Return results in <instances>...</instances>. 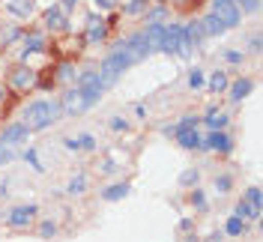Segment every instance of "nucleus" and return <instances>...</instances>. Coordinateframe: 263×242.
I'll return each instance as SVG.
<instances>
[{
	"mask_svg": "<svg viewBox=\"0 0 263 242\" xmlns=\"http://www.w3.org/2000/svg\"><path fill=\"white\" fill-rule=\"evenodd\" d=\"M60 102H51V99H36V102H30L27 108H24V126L30 132H42L48 129V126H54L57 123V117H60Z\"/></svg>",
	"mask_w": 263,
	"mask_h": 242,
	"instance_id": "obj_1",
	"label": "nucleus"
},
{
	"mask_svg": "<svg viewBox=\"0 0 263 242\" xmlns=\"http://www.w3.org/2000/svg\"><path fill=\"white\" fill-rule=\"evenodd\" d=\"M210 12H213L228 30L230 27H239V18H242L239 15V6H236L233 0H213V9H210Z\"/></svg>",
	"mask_w": 263,
	"mask_h": 242,
	"instance_id": "obj_2",
	"label": "nucleus"
},
{
	"mask_svg": "<svg viewBox=\"0 0 263 242\" xmlns=\"http://www.w3.org/2000/svg\"><path fill=\"white\" fill-rule=\"evenodd\" d=\"M36 212H39V207H36V203H21V207H15V210H9V215H6V225L15 227V230H24V227L36 218Z\"/></svg>",
	"mask_w": 263,
	"mask_h": 242,
	"instance_id": "obj_3",
	"label": "nucleus"
},
{
	"mask_svg": "<svg viewBox=\"0 0 263 242\" xmlns=\"http://www.w3.org/2000/svg\"><path fill=\"white\" fill-rule=\"evenodd\" d=\"M200 150H213V153H230L233 150V138L228 132H210L206 138H200Z\"/></svg>",
	"mask_w": 263,
	"mask_h": 242,
	"instance_id": "obj_4",
	"label": "nucleus"
},
{
	"mask_svg": "<svg viewBox=\"0 0 263 242\" xmlns=\"http://www.w3.org/2000/svg\"><path fill=\"white\" fill-rule=\"evenodd\" d=\"M126 54H129L132 63H141V60H147V57H149V48H147V39H144V30H141V33H132L129 39H126Z\"/></svg>",
	"mask_w": 263,
	"mask_h": 242,
	"instance_id": "obj_5",
	"label": "nucleus"
},
{
	"mask_svg": "<svg viewBox=\"0 0 263 242\" xmlns=\"http://www.w3.org/2000/svg\"><path fill=\"white\" fill-rule=\"evenodd\" d=\"M60 108H63L66 114H84L87 108H93V105H90V102L84 99V93L78 90V87H72V90H69V93L63 96V102H60Z\"/></svg>",
	"mask_w": 263,
	"mask_h": 242,
	"instance_id": "obj_6",
	"label": "nucleus"
},
{
	"mask_svg": "<svg viewBox=\"0 0 263 242\" xmlns=\"http://www.w3.org/2000/svg\"><path fill=\"white\" fill-rule=\"evenodd\" d=\"M27 135H30V129H27L24 123H12V126H6V129L0 132V144L15 146V144H21V141H27Z\"/></svg>",
	"mask_w": 263,
	"mask_h": 242,
	"instance_id": "obj_7",
	"label": "nucleus"
},
{
	"mask_svg": "<svg viewBox=\"0 0 263 242\" xmlns=\"http://www.w3.org/2000/svg\"><path fill=\"white\" fill-rule=\"evenodd\" d=\"M180 36H182V24H167L164 27V39H162V48L164 54H177V48H180Z\"/></svg>",
	"mask_w": 263,
	"mask_h": 242,
	"instance_id": "obj_8",
	"label": "nucleus"
},
{
	"mask_svg": "<svg viewBox=\"0 0 263 242\" xmlns=\"http://www.w3.org/2000/svg\"><path fill=\"white\" fill-rule=\"evenodd\" d=\"M164 27H167V24H162V21H156V24H147V30H144V39H147V48H149V54L162 48Z\"/></svg>",
	"mask_w": 263,
	"mask_h": 242,
	"instance_id": "obj_9",
	"label": "nucleus"
},
{
	"mask_svg": "<svg viewBox=\"0 0 263 242\" xmlns=\"http://www.w3.org/2000/svg\"><path fill=\"white\" fill-rule=\"evenodd\" d=\"M105 36H108L105 18H96V15L87 18V42H105Z\"/></svg>",
	"mask_w": 263,
	"mask_h": 242,
	"instance_id": "obj_10",
	"label": "nucleus"
},
{
	"mask_svg": "<svg viewBox=\"0 0 263 242\" xmlns=\"http://www.w3.org/2000/svg\"><path fill=\"white\" fill-rule=\"evenodd\" d=\"M228 90H230V99H233V102H242V99L251 96V90H254V81H251V78H239V81H233Z\"/></svg>",
	"mask_w": 263,
	"mask_h": 242,
	"instance_id": "obj_11",
	"label": "nucleus"
},
{
	"mask_svg": "<svg viewBox=\"0 0 263 242\" xmlns=\"http://www.w3.org/2000/svg\"><path fill=\"white\" fill-rule=\"evenodd\" d=\"M36 51H45V36L42 33H27L24 36V51H21V60H27Z\"/></svg>",
	"mask_w": 263,
	"mask_h": 242,
	"instance_id": "obj_12",
	"label": "nucleus"
},
{
	"mask_svg": "<svg viewBox=\"0 0 263 242\" xmlns=\"http://www.w3.org/2000/svg\"><path fill=\"white\" fill-rule=\"evenodd\" d=\"M197 24H200L203 36H221V33L228 30V27H224V24H221V21H218V18H215L213 12H210V15H203L200 21H197Z\"/></svg>",
	"mask_w": 263,
	"mask_h": 242,
	"instance_id": "obj_13",
	"label": "nucleus"
},
{
	"mask_svg": "<svg viewBox=\"0 0 263 242\" xmlns=\"http://www.w3.org/2000/svg\"><path fill=\"white\" fill-rule=\"evenodd\" d=\"M66 24H69V18H66V12L60 6H51L48 12H45V27H48V30H60Z\"/></svg>",
	"mask_w": 263,
	"mask_h": 242,
	"instance_id": "obj_14",
	"label": "nucleus"
},
{
	"mask_svg": "<svg viewBox=\"0 0 263 242\" xmlns=\"http://www.w3.org/2000/svg\"><path fill=\"white\" fill-rule=\"evenodd\" d=\"M12 87H18V90H24V87H33V84H36V75H33V69H24V66H21V69H15V72H12Z\"/></svg>",
	"mask_w": 263,
	"mask_h": 242,
	"instance_id": "obj_15",
	"label": "nucleus"
},
{
	"mask_svg": "<svg viewBox=\"0 0 263 242\" xmlns=\"http://www.w3.org/2000/svg\"><path fill=\"white\" fill-rule=\"evenodd\" d=\"M177 144H180L182 150H200V135H197V129L177 132Z\"/></svg>",
	"mask_w": 263,
	"mask_h": 242,
	"instance_id": "obj_16",
	"label": "nucleus"
},
{
	"mask_svg": "<svg viewBox=\"0 0 263 242\" xmlns=\"http://www.w3.org/2000/svg\"><path fill=\"white\" fill-rule=\"evenodd\" d=\"M197 126H200V117H195V114H185V117H182L180 123H177V126H164V135H177V132H185V129H197Z\"/></svg>",
	"mask_w": 263,
	"mask_h": 242,
	"instance_id": "obj_17",
	"label": "nucleus"
},
{
	"mask_svg": "<svg viewBox=\"0 0 263 242\" xmlns=\"http://www.w3.org/2000/svg\"><path fill=\"white\" fill-rule=\"evenodd\" d=\"M33 9H36L33 0H9V3H6V12H12V15H18V18H27Z\"/></svg>",
	"mask_w": 263,
	"mask_h": 242,
	"instance_id": "obj_18",
	"label": "nucleus"
},
{
	"mask_svg": "<svg viewBox=\"0 0 263 242\" xmlns=\"http://www.w3.org/2000/svg\"><path fill=\"white\" fill-rule=\"evenodd\" d=\"M129 194V182H114V185H108L105 192H102V197L108 200V203H114V200H123Z\"/></svg>",
	"mask_w": 263,
	"mask_h": 242,
	"instance_id": "obj_19",
	"label": "nucleus"
},
{
	"mask_svg": "<svg viewBox=\"0 0 263 242\" xmlns=\"http://www.w3.org/2000/svg\"><path fill=\"white\" fill-rule=\"evenodd\" d=\"M233 215H236V218H242V221H246V218H251V221H257V218H260V210H257V207H251V203H248L246 197H242V200L236 203V210H233Z\"/></svg>",
	"mask_w": 263,
	"mask_h": 242,
	"instance_id": "obj_20",
	"label": "nucleus"
},
{
	"mask_svg": "<svg viewBox=\"0 0 263 242\" xmlns=\"http://www.w3.org/2000/svg\"><path fill=\"white\" fill-rule=\"evenodd\" d=\"M200 123H206L213 132H221V129H228V114L210 111V114H206V120H200Z\"/></svg>",
	"mask_w": 263,
	"mask_h": 242,
	"instance_id": "obj_21",
	"label": "nucleus"
},
{
	"mask_svg": "<svg viewBox=\"0 0 263 242\" xmlns=\"http://www.w3.org/2000/svg\"><path fill=\"white\" fill-rule=\"evenodd\" d=\"M206 84H210V90H213V93H224V90L230 87V78H228V72H213Z\"/></svg>",
	"mask_w": 263,
	"mask_h": 242,
	"instance_id": "obj_22",
	"label": "nucleus"
},
{
	"mask_svg": "<svg viewBox=\"0 0 263 242\" xmlns=\"http://www.w3.org/2000/svg\"><path fill=\"white\" fill-rule=\"evenodd\" d=\"M66 192L72 194V197H75V194H84V192H87V174H78V177H72V179H69Z\"/></svg>",
	"mask_w": 263,
	"mask_h": 242,
	"instance_id": "obj_23",
	"label": "nucleus"
},
{
	"mask_svg": "<svg viewBox=\"0 0 263 242\" xmlns=\"http://www.w3.org/2000/svg\"><path fill=\"white\" fill-rule=\"evenodd\" d=\"M224 233H228V236H242V233H246V221L236 218V215H230L228 225H224Z\"/></svg>",
	"mask_w": 263,
	"mask_h": 242,
	"instance_id": "obj_24",
	"label": "nucleus"
},
{
	"mask_svg": "<svg viewBox=\"0 0 263 242\" xmlns=\"http://www.w3.org/2000/svg\"><path fill=\"white\" fill-rule=\"evenodd\" d=\"M147 3L149 0H129L123 12H126V15H141V12H147Z\"/></svg>",
	"mask_w": 263,
	"mask_h": 242,
	"instance_id": "obj_25",
	"label": "nucleus"
},
{
	"mask_svg": "<svg viewBox=\"0 0 263 242\" xmlns=\"http://www.w3.org/2000/svg\"><path fill=\"white\" fill-rule=\"evenodd\" d=\"M203 84H206V75H203V69H192V72H189V87H192V90H197V87H203Z\"/></svg>",
	"mask_w": 263,
	"mask_h": 242,
	"instance_id": "obj_26",
	"label": "nucleus"
},
{
	"mask_svg": "<svg viewBox=\"0 0 263 242\" xmlns=\"http://www.w3.org/2000/svg\"><path fill=\"white\" fill-rule=\"evenodd\" d=\"M230 185H233V177H230V174H218V177H215V192L218 194H228Z\"/></svg>",
	"mask_w": 263,
	"mask_h": 242,
	"instance_id": "obj_27",
	"label": "nucleus"
},
{
	"mask_svg": "<svg viewBox=\"0 0 263 242\" xmlns=\"http://www.w3.org/2000/svg\"><path fill=\"white\" fill-rule=\"evenodd\" d=\"M189 200H192V207H195V210H206V194L200 192V189H195V192L189 194Z\"/></svg>",
	"mask_w": 263,
	"mask_h": 242,
	"instance_id": "obj_28",
	"label": "nucleus"
},
{
	"mask_svg": "<svg viewBox=\"0 0 263 242\" xmlns=\"http://www.w3.org/2000/svg\"><path fill=\"white\" fill-rule=\"evenodd\" d=\"M197 177H200V174H197L195 167H189V171L180 174V185H197Z\"/></svg>",
	"mask_w": 263,
	"mask_h": 242,
	"instance_id": "obj_29",
	"label": "nucleus"
},
{
	"mask_svg": "<svg viewBox=\"0 0 263 242\" xmlns=\"http://www.w3.org/2000/svg\"><path fill=\"white\" fill-rule=\"evenodd\" d=\"M24 161H30V167L33 171H45V167H42V161H39V156H36V150H27V153H24Z\"/></svg>",
	"mask_w": 263,
	"mask_h": 242,
	"instance_id": "obj_30",
	"label": "nucleus"
},
{
	"mask_svg": "<svg viewBox=\"0 0 263 242\" xmlns=\"http://www.w3.org/2000/svg\"><path fill=\"white\" fill-rule=\"evenodd\" d=\"M54 233H57V225H54V221H42V225H39V236H42V239H51Z\"/></svg>",
	"mask_w": 263,
	"mask_h": 242,
	"instance_id": "obj_31",
	"label": "nucleus"
},
{
	"mask_svg": "<svg viewBox=\"0 0 263 242\" xmlns=\"http://www.w3.org/2000/svg\"><path fill=\"white\" fill-rule=\"evenodd\" d=\"M12 159H15V150H12V146H6V144H0V167H3V164H9Z\"/></svg>",
	"mask_w": 263,
	"mask_h": 242,
	"instance_id": "obj_32",
	"label": "nucleus"
},
{
	"mask_svg": "<svg viewBox=\"0 0 263 242\" xmlns=\"http://www.w3.org/2000/svg\"><path fill=\"white\" fill-rule=\"evenodd\" d=\"M246 200L251 203V207H257V210H260V189H257V185H251V189L246 192Z\"/></svg>",
	"mask_w": 263,
	"mask_h": 242,
	"instance_id": "obj_33",
	"label": "nucleus"
},
{
	"mask_svg": "<svg viewBox=\"0 0 263 242\" xmlns=\"http://www.w3.org/2000/svg\"><path fill=\"white\" fill-rule=\"evenodd\" d=\"M78 146H81V150H96L99 141L93 138V135H81V138H78Z\"/></svg>",
	"mask_w": 263,
	"mask_h": 242,
	"instance_id": "obj_34",
	"label": "nucleus"
},
{
	"mask_svg": "<svg viewBox=\"0 0 263 242\" xmlns=\"http://www.w3.org/2000/svg\"><path fill=\"white\" fill-rule=\"evenodd\" d=\"M108 126H111L114 132H126V129H129V120H126V117H111V123H108Z\"/></svg>",
	"mask_w": 263,
	"mask_h": 242,
	"instance_id": "obj_35",
	"label": "nucleus"
},
{
	"mask_svg": "<svg viewBox=\"0 0 263 242\" xmlns=\"http://www.w3.org/2000/svg\"><path fill=\"white\" fill-rule=\"evenodd\" d=\"M242 57H246L242 51H233V48L224 51V60H228V63H242Z\"/></svg>",
	"mask_w": 263,
	"mask_h": 242,
	"instance_id": "obj_36",
	"label": "nucleus"
},
{
	"mask_svg": "<svg viewBox=\"0 0 263 242\" xmlns=\"http://www.w3.org/2000/svg\"><path fill=\"white\" fill-rule=\"evenodd\" d=\"M164 18V6H156L153 12H147V24H156V21H162Z\"/></svg>",
	"mask_w": 263,
	"mask_h": 242,
	"instance_id": "obj_37",
	"label": "nucleus"
},
{
	"mask_svg": "<svg viewBox=\"0 0 263 242\" xmlns=\"http://www.w3.org/2000/svg\"><path fill=\"white\" fill-rule=\"evenodd\" d=\"M18 36H21V27H9V30L3 33V45H9V42H15Z\"/></svg>",
	"mask_w": 263,
	"mask_h": 242,
	"instance_id": "obj_38",
	"label": "nucleus"
},
{
	"mask_svg": "<svg viewBox=\"0 0 263 242\" xmlns=\"http://www.w3.org/2000/svg\"><path fill=\"white\" fill-rule=\"evenodd\" d=\"M57 78H60V81H72V66L63 63L60 69H57Z\"/></svg>",
	"mask_w": 263,
	"mask_h": 242,
	"instance_id": "obj_39",
	"label": "nucleus"
},
{
	"mask_svg": "<svg viewBox=\"0 0 263 242\" xmlns=\"http://www.w3.org/2000/svg\"><path fill=\"white\" fill-rule=\"evenodd\" d=\"M248 45H251V51H254V54H260V45H263V42H260V33H254Z\"/></svg>",
	"mask_w": 263,
	"mask_h": 242,
	"instance_id": "obj_40",
	"label": "nucleus"
},
{
	"mask_svg": "<svg viewBox=\"0 0 263 242\" xmlns=\"http://www.w3.org/2000/svg\"><path fill=\"white\" fill-rule=\"evenodd\" d=\"M63 146H66V150H72V153H78V150H81V146H78V138H66Z\"/></svg>",
	"mask_w": 263,
	"mask_h": 242,
	"instance_id": "obj_41",
	"label": "nucleus"
},
{
	"mask_svg": "<svg viewBox=\"0 0 263 242\" xmlns=\"http://www.w3.org/2000/svg\"><path fill=\"white\" fill-rule=\"evenodd\" d=\"M117 3H120V0H96V6H99V9H114Z\"/></svg>",
	"mask_w": 263,
	"mask_h": 242,
	"instance_id": "obj_42",
	"label": "nucleus"
},
{
	"mask_svg": "<svg viewBox=\"0 0 263 242\" xmlns=\"http://www.w3.org/2000/svg\"><path fill=\"white\" fill-rule=\"evenodd\" d=\"M102 174H117V164L114 161H105V164H102Z\"/></svg>",
	"mask_w": 263,
	"mask_h": 242,
	"instance_id": "obj_43",
	"label": "nucleus"
},
{
	"mask_svg": "<svg viewBox=\"0 0 263 242\" xmlns=\"http://www.w3.org/2000/svg\"><path fill=\"white\" fill-rule=\"evenodd\" d=\"M75 3H78V0H63V3H60V9H63V12H66V9H72Z\"/></svg>",
	"mask_w": 263,
	"mask_h": 242,
	"instance_id": "obj_44",
	"label": "nucleus"
},
{
	"mask_svg": "<svg viewBox=\"0 0 263 242\" xmlns=\"http://www.w3.org/2000/svg\"><path fill=\"white\" fill-rule=\"evenodd\" d=\"M3 99H6V93H3V87H0V102H3Z\"/></svg>",
	"mask_w": 263,
	"mask_h": 242,
	"instance_id": "obj_45",
	"label": "nucleus"
}]
</instances>
